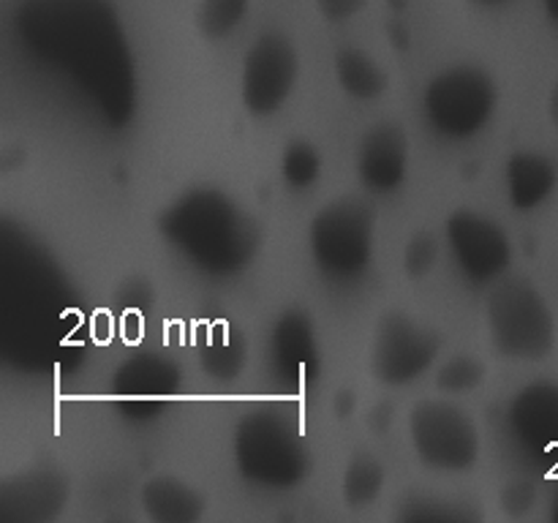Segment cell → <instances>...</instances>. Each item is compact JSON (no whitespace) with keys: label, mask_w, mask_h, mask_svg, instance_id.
<instances>
[{"label":"cell","mask_w":558,"mask_h":523,"mask_svg":"<svg viewBox=\"0 0 558 523\" xmlns=\"http://www.w3.org/2000/svg\"><path fill=\"white\" fill-rule=\"evenodd\" d=\"M158 232L196 272L218 281L248 270L262 248L256 218L213 185L174 196L158 216Z\"/></svg>","instance_id":"1"},{"label":"cell","mask_w":558,"mask_h":523,"mask_svg":"<svg viewBox=\"0 0 558 523\" xmlns=\"http://www.w3.org/2000/svg\"><path fill=\"white\" fill-rule=\"evenodd\" d=\"M232 455L240 477L262 490L298 488L314 466L311 445L298 419L272 406H256L238 419Z\"/></svg>","instance_id":"2"},{"label":"cell","mask_w":558,"mask_h":523,"mask_svg":"<svg viewBox=\"0 0 558 523\" xmlns=\"http://www.w3.org/2000/svg\"><path fill=\"white\" fill-rule=\"evenodd\" d=\"M308 251L327 281L354 283L365 278L376 254V207L357 194L322 205L311 218Z\"/></svg>","instance_id":"3"},{"label":"cell","mask_w":558,"mask_h":523,"mask_svg":"<svg viewBox=\"0 0 558 523\" xmlns=\"http://www.w3.org/2000/svg\"><path fill=\"white\" fill-rule=\"evenodd\" d=\"M490 343L507 360H545L556 346V316L548 297L529 278H499L488 305Z\"/></svg>","instance_id":"4"},{"label":"cell","mask_w":558,"mask_h":523,"mask_svg":"<svg viewBox=\"0 0 558 523\" xmlns=\"http://www.w3.org/2000/svg\"><path fill=\"white\" fill-rule=\"evenodd\" d=\"M499 107L494 76L472 63L436 71L423 90V114L430 131L447 142H469L483 134Z\"/></svg>","instance_id":"5"},{"label":"cell","mask_w":558,"mask_h":523,"mask_svg":"<svg viewBox=\"0 0 558 523\" xmlns=\"http://www.w3.org/2000/svg\"><path fill=\"white\" fill-rule=\"evenodd\" d=\"M409 439L423 466L445 474L469 472L483 452L477 423L450 396L414 403L409 412Z\"/></svg>","instance_id":"6"},{"label":"cell","mask_w":558,"mask_h":523,"mask_svg":"<svg viewBox=\"0 0 558 523\" xmlns=\"http://www.w3.org/2000/svg\"><path fill=\"white\" fill-rule=\"evenodd\" d=\"M441 354V336L407 311H387L371 338V374L385 387H407L428 374Z\"/></svg>","instance_id":"7"},{"label":"cell","mask_w":558,"mask_h":523,"mask_svg":"<svg viewBox=\"0 0 558 523\" xmlns=\"http://www.w3.org/2000/svg\"><path fill=\"white\" fill-rule=\"evenodd\" d=\"M300 80V54L281 31H265L245 49L240 65V101L248 114L265 120L283 109Z\"/></svg>","instance_id":"8"},{"label":"cell","mask_w":558,"mask_h":523,"mask_svg":"<svg viewBox=\"0 0 558 523\" xmlns=\"http://www.w3.org/2000/svg\"><path fill=\"white\" fill-rule=\"evenodd\" d=\"M183 370L161 352H136L109 376V392L120 417L129 423H153L163 417L180 396Z\"/></svg>","instance_id":"9"},{"label":"cell","mask_w":558,"mask_h":523,"mask_svg":"<svg viewBox=\"0 0 558 523\" xmlns=\"http://www.w3.org/2000/svg\"><path fill=\"white\" fill-rule=\"evenodd\" d=\"M445 240L452 262L469 283H494L512 265L510 234L501 223L472 207H458L445 221Z\"/></svg>","instance_id":"10"},{"label":"cell","mask_w":558,"mask_h":523,"mask_svg":"<svg viewBox=\"0 0 558 523\" xmlns=\"http://www.w3.org/2000/svg\"><path fill=\"white\" fill-rule=\"evenodd\" d=\"M267 370L287 396H303L322 374V343L305 308L281 311L267 338Z\"/></svg>","instance_id":"11"},{"label":"cell","mask_w":558,"mask_h":523,"mask_svg":"<svg viewBox=\"0 0 558 523\" xmlns=\"http://www.w3.org/2000/svg\"><path fill=\"white\" fill-rule=\"evenodd\" d=\"M507 428L518 450L537 469H558V381L537 379L515 392Z\"/></svg>","instance_id":"12"},{"label":"cell","mask_w":558,"mask_h":523,"mask_svg":"<svg viewBox=\"0 0 558 523\" xmlns=\"http://www.w3.org/2000/svg\"><path fill=\"white\" fill-rule=\"evenodd\" d=\"M69 477L54 469H31L0 485V518L9 523H49L69 507Z\"/></svg>","instance_id":"13"},{"label":"cell","mask_w":558,"mask_h":523,"mask_svg":"<svg viewBox=\"0 0 558 523\" xmlns=\"http://www.w3.org/2000/svg\"><path fill=\"white\" fill-rule=\"evenodd\" d=\"M409 174V136L392 120L374 123L357 145V178L368 194H396Z\"/></svg>","instance_id":"14"},{"label":"cell","mask_w":558,"mask_h":523,"mask_svg":"<svg viewBox=\"0 0 558 523\" xmlns=\"http://www.w3.org/2000/svg\"><path fill=\"white\" fill-rule=\"evenodd\" d=\"M196 363L213 385H232L248 365V338L229 319L202 321L194 336Z\"/></svg>","instance_id":"15"},{"label":"cell","mask_w":558,"mask_h":523,"mask_svg":"<svg viewBox=\"0 0 558 523\" xmlns=\"http://www.w3.org/2000/svg\"><path fill=\"white\" fill-rule=\"evenodd\" d=\"M505 183L510 205L518 212H532L554 196L558 167L550 156L537 150H518L505 163Z\"/></svg>","instance_id":"16"},{"label":"cell","mask_w":558,"mask_h":523,"mask_svg":"<svg viewBox=\"0 0 558 523\" xmlns=\"http://www.w3.org/2000/svg\"><path fill=\"white\" fill-rule=\"evenodd\" d=\"M140 504L142 512L156 523H196L207 512V499L202 490L172 474L145 479Z\"/></svg>","instance_id":"17"},{"label":"cell","mask_w":558,"mask_h":523,"mask_svg":"<svg viewBox=\"0 0 558 523\" xmlns=\"http://www.w3.org/2000/svg\"><path fill=\"white\" fill-rule=\"evenodd\" d=\"M336 80L338 87L347 93L354 101H376L390 87V76H387L385 65L374 58L371 52L357 47H343L336 52Z\"/></svg>","instance_id":"18"},{"label":"cell","mask_w":558,"mask_h":523,"mask_svg":"<svg viewBox=\"0 0 558 523\" xmlns=\"http://www.w3.org/2000/svg\"><path fill=\"white\" fill-rule=\"evenodd\" d=\"M387 483V472L381 461L371 452H357L347 463L341 477V499L349 510H365L381 496Z\"/></svg>","instance_id":"19"},{"label":"cell","mask_w":558,"mask_h":523,"mask_svg":"<svg viewBox=\"0 0 558 523\" xmlns=\"http://www.w3.org/2000/svg\"><path fill=\"white\" fill-rule=\"evenodd\" d=\"M281 180L289 191L303 194L311 191L322 178L325 169V158H322L319 147L308 139H292L281 153Z\"/></svg>","instance_id":"20"},{"label":"cell","mask_w":558,"mask_h":523,"mask_svg":"<svg viewBox=\"0 0 558 523\" xmlns=\"http://www.w3.org/2000/svg\"><path fill=\"white\" fill-rule=\"evenodd\" d=\"M251 0H199L194 25L205 41H223L245 22Z\"/></svg>","instance_id":"21"},{"label":"cell","mask_w":558,"mask_h":523,"mask_svg":"<svg viewBox=\"0 0 558 523\" xmlns=\"http://www.w3.org/2000/svg\"><path fill=\"white\" fill-rule=\"evenodd\" d=\"M488 368L474 354H452L450 360L436 368L434 385L441 396H469L477 387H483Z\"/></svg>","instance_id":"22"},{"label":"cell","mask_w":558,"mask_h":523,"mask_svg":"<svg viewBox=\"0 0 558 523\" xmlns=\"http://www.w3.org/2000/svg\"><path fill=\"white\" fill-rule=\"evenodd\" d=\"M441 243L430 229H420L403 245V272L409 281H423L439 265Z\"/></svg>","instance_id":"23"},{"label":"cell","mask_w":558,"mask_h":523,"mask_svg":"<svg viewBox=\"0 0 558 523\" xmlns=\"http://www.w3.org/2000/svg\"><path fill=\"white\" fill-rule=\"evenodd\" d=\"M398 521L403 523H441V521H474V512L461 510V507H452L450 501L445 499H430V496H414V499H407L401 504V510L396 512Z\"/></svg>","instance_id":"24"},{"label":"cell","mask_w":558,"mask_h":523,"mask_svg":"<svg viewBox=\"0 0 558 523\" xmlns=\"http://www.w3.org/2000/svg\"><path fill=\"white\" fill-rule=\"evenodd\" d=\"M539 501V488L534 479L526 477H512L501 485L499 490V510L505 512V518L510 521H521L534 512Z\"/></svg>","instance_id":"25"},{"label":"cell","mask_w":558,"mask_h":523,"mask_svg":"<svg viewBox=\"0 0 558 523\" xmlns=\"http://www.w3.org/2000/svg\"><path fill=\"white\" fill-rule=\"evenodd\" d=\"M314 3L322 20L330 25H343V22L354 20L368 5V0H314Z\"/></svg>","instance_id":"26"},{"label":"cell","mask_w":558,"mask_h":523,"mask_svg":"<svg viewBox=\"0 0 558 523\" xmlns=\"http://www.w3.org/2000/svg\"><path fill=\"white\" fill-rule=\"evenodd\" d=\"M365 425H368V430L374 436H387L392 430V425H396V403L392 401H376L374 406L368 409V414H365Z\"/></svg>","instance_id":"27"},{"label":"cell","mask_w":558,"mask_h":523,"mask_svg":"<svg viewBox=\"0 0 558 523\" xmlns=\"http://www.w3.org/2000/svg\"><path fill=\"white\" fill-rule=\"evenodd\" d=\"M360 406V398L354 387H341V390L332 392V414L338 419H349Z\"/></svg>","instance_id":"28"},{"label":"cell","mask_w":558,"mask_h":523,"mask_svg":"<svg viewBox=\"0 0 558 523\" xmlns=\"http://www.w3.org/2000/svg\"><path fill=\"white\" fill-rule=\"evenodd\" d=\"M390 38H392V41H396L398 49H407V44H409V38H412V33H409L407 27L401 25V22H392V25H390Z\"/></svg>","instance_id":"29"},{"label":"cell","mask_w":558,"mask_h":523,"mask_svg":"<svg viewBox=\"0 0 558 523\" xmlns=\"http://www.w3.org/2000/svg\"><path fill=\"white\" fill-rule=\"evenodd\" d=\"M545 109H548V120L558 129V80L554 82V87H550L548 104H545Z\"/></svg>","instance_id":"30"},{"label":"cell","mask_w":558,"mask_h":523,"mask_svg":"<svg viewBox=\"0 0 558 523\" xmlns=\"http://www.w3.org/2000/svg\"><path fill=\"white\" fill-rule=\"evenodd\" d=\"M543 11L550 22H556L558 25V0H543Z\"/></svg>","instance_id":"31"},{"label":"cell","mask_w":558,"mask_h":523,"mask_svg":"<svg viewBox=\"0 0 558 523\" xmlns=\"http://www.w3.org/2000/svg\"><path fill=\"white\" fill-rule=\"evenodd\" d=\"M548 515H550V521L558 523V483L554 485V490H550V507H548Z\"/></svg>","instance_id":"32"},{"label":"cell","mask_w":558,"mask_h":523,"mask_svg":"<svg viewBox=\"0 0 558 523\" xmlns=\"http://www.w3.org/2000/svg\"><path fill=\"white\" fill-rule=\"evenodd\" d=\"M472 3H477V5H499V3H505V0H472Z\"/></svg>","instance_id":"33"}]
</instances>
